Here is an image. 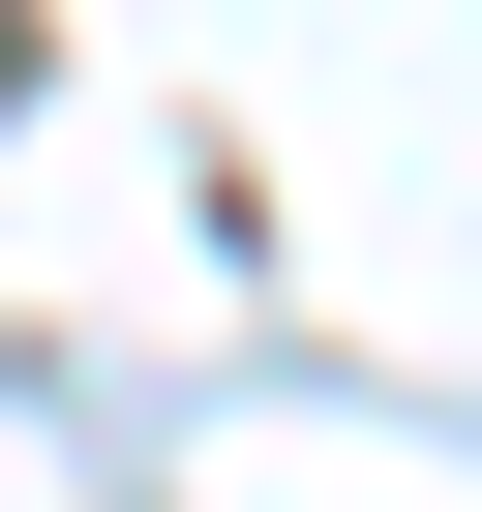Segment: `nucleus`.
I'll return each instance as SVG.
<instances>
[{"instance_id":"obj_1","label":"nucleus","mask_w":482,"mask_h":512,"mask_svg":"<svg viewBox=\"0 0 482 512\" xmlns=\"http://www.w3.org/2000/svg\"><path fill=\"white\" fill-rule=\"evenodd\" d=\"M0 61H31V0H0Z\"/></svg>"}]
</instances>
